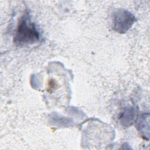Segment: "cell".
<instances>
[{
    "label": "cell",
    "mask_w": 150,
    "mask_h": 150,
    "mask_svg": "<svg viewBox=\"0 0 150 150\" xmlns=\"http://www.w3.org/2000/svg\"><path fill=\"white\" fill-rule=\"evenodd\" d=\"M39 39V34L28 13L19 19L15 36V42L19 45L33 44Z\"/></svg>",
    "instance_id": "6da1fadb"
},
{
    "label": "cell",
    "mask_w": 150,
    "mask_h": 150,
    "mask_svg": "<svg viewBox=\"0 0 150 150\" xmlns=\"http://www.w3.org/2000/svg\"><path fill=\"white\" fill-rule=\"evenodd\" d=\"M134 21V16L126 10H118L113 15V27L119 33H125L127 31Z\"/></svg>",
    "instance_id": "7a4b0ae2"
}]
</instances>
